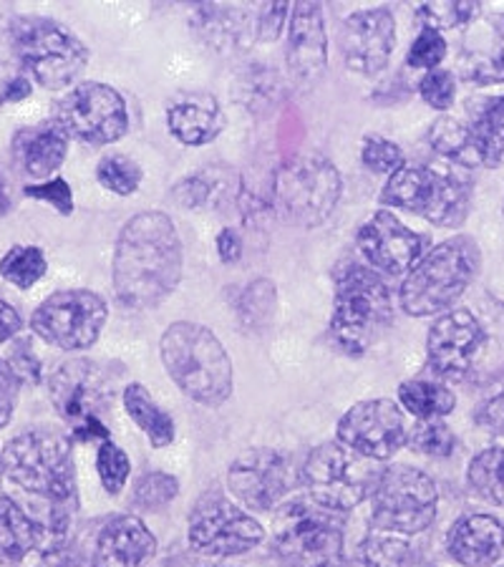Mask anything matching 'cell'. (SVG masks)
I'll return each instance as SVG.
<instances>
[{
	"instance_id": "7c38bea8",
	"label": "cell",
	"mask_w": 504,
	"mask_h": 567,
	"mask_svg": "<svg viewBox=\"0 0 504 567\" xmlns=\"http://www.w3.org/2000/svg\"><path fill=\"white\" fill-rule=\"evenodd\" d=\"M49 393L53 406L79 442L112 439L104 424V411L112 404L114 389L109 373L99 363L86 359L61 363L49 381Z\"/></svg>"
},
{
	"instance_id": "f35d334b",
	"label": "cell",
	"mask_w": 504,
	"mask_h": 567,
	"mask_svg": "<svg viewBox=\"0 0 504 567\" xmlns=\"http://www.w3.org/2000/svg\"><path fill=\"white\" fill-rule=\"evenodd\" d=\"M96 470H99V480L104 484L109 495H119V492L126 487V480H130L132 462L122 446H116L112 439H109V442H101L99 446Z\"/></svg>"
},
{
	"instance_id": "f546056e",
	"label": "cell",
	"mask_w": 504,
	"mask_h": 567,
	"mask_svg": "<svg viewBox=\"0 0 504 567\" xmlns=\"http://www.w3.org/2000/svg\"><path fill=\"white\" fill-rule=\"evenodd\" d=\"M235 99L253 116H268L286 99V81L268 63H250L237 73Z\"/></svg>"
},
{
	"instance_id": "5b68a950",
	"label": "cell",
	"mask_w": 504,
	"mask_h": 567,
	"mask_svg": "<svg viewBox=\"0 0 504 567\" xmlns=\"http://www.w3.org/2000/svg\"><path fill=\"white\" fill-rule=\"evenodd\" d=\"M3 466L21 489L53 507H76V466L66 436L45 429L18 434L6 444Z\"/></svg>"
},
{
	"instance_id": "d4e9b609",
	"label": "cell",
	"mask_w": 504,
	"mask_h": 567,
	"mask_svg": "<svg viewBox=\"0 0 504 567\" xmlns=\"http://www.w3.org/2000/svg\"><path fill=\"white\" fill-rule=\"evenodd\" d=\"M69 152V136L59 122L25 126L13 140L16 167L31 179H45L56 172Z\"/></svg>"
},
{
	"instance_id": "ffe728a7",
	"label": "cell",
	"mask_w": 504,
	"mask_h": 567,
	"mask_svg": "<svg viewBox=\"0 0 504 567\" xmlns=\"http://www.w3.org/2000/svg\"><path fill=\"white\" fill-rule=\"evenodd\" d=\"M286 66L290 84L300 91L313 89L328 66V33L320 3H296L288 23Z\"/></svg>"
},
{
	"instance_id": "ee69618b",
	"label": "cell",
	"mask_w": 504,
	"mask_h": 567,
	"mask_svg": "<svg viewBox=\"0 0 504 567\" xmlns=\"http://www.w3.org/2000/svg\"><path fill=\"white\" fill-rule=\"evenodd\" d=\"M419 94L432 109H439V112H446V109L454 104V96H456L454 73L446 71V69L429 71L426 76L421 79Z\"/></svg>"
},
{
	"instance_id": "1f68e13d",
	"label": "cell",
	"mask_w": 504,
	"mask_h": 567,
	"mask_svg": "<svg viewBox=\"0 0 504 567\" xmlns=\"http://www.w3.org/2000/svg\"><path fill=\"white\" fill-rule=\"evenodd\" d=\"M399 401L401 406L414 414L419 422H434V419H444L454 411L456 396L452 389L436 381H403L399 386Z\"/></svg>"
},
{
	"instance_id": "74e56055",
	"label": "cell",
	"mask_w": 504,
	"mask_h": 567,
	"mask_svg": "<svg viewBox=\"0 0 504 567\" xmlns=\"http://www.w3.org/2000/svg\"><path fill=\"white\" fill-rule=\"evenodd\" d=\"M416 16L426 29L442 33V29H462L482 16V3H421Z\"/></svg>"
},
{
	"instance_id": "4dcf8cb0",
	"label": "cell",
	"mask_w": 504,
	"mask_h": 567,
	"mask_svg": "<svg viewBox=\"0 0 504 567\" xmlns=\"http://www.w3.org/2000/svg\"><path fill=\"white\" fill-rule=\"evenodd\" d=\"M124 409L132 422L150 439L152 446L164 450L174 442V434H177L174 432V419L152 399V393L142 383H130L124 389Z\"/></svg>"
},
{
	"instance_id": "cb8c5ba5",
	"label": "cell",
	"mask_w": 504,
	"mask_h": 567,
	"mask_svg": "<svg viewBox=\"0 0 504 567\" xmlns=\"http://www.w3.org/2000/svg\"><path fill=\"white\" fill-rule=\"evenodd\" d=\"M446 550L464 567H494L504 553V525L490 515H464L449 527Z\"/></svg>"
},
{
	"instance_id": "d6986e66",
	"label": "cell",
	"mask_w": 504,
	"mask_h": 567,
	"mask_svg": "<svg viewBox=\"0 0 504 567\" xmlns=\"http://www.w3.org/2000/svg\"><path fill=\"white\" fill-rule=\"evenodd\" d=\"M227 487L245 507L268 512L292 487V466L275 450H250L230 464Z\"/></svg>"
},
{
	"instance_id": "3957f363",
	"label": "cell",
	"mask_w": 504,
	"mask_h": 567,
	"mask_svg": "<svg viewBox=\"0 0 504 567\" xmlns=\"http://www.w3.org/2000/svg\"><path fill=\"white\" fill-rule=\"evenodd\" d=\"M393 320V298L379 272L361 262L336 270L331 338L346 355H363L387 333Z\"/></svg>"
},
{
	"instance_id": "7402d4cb",
	"label": "cell",
	"mask_w": 504,
	"mask_h": 567,
	"mask_svg": "<svg viewBox=\"0 0 504 567\" xmlns=\"http://www.w3.org/2000/svg\"><path fill=\"white\" fill-rule=\"evenodd\" d=\"M157 555V539L140 517L109 519L96 537L94 567H146Z\"/></svg>"
},
{
	"instance_id": "681fc988",
	"label": "cell",
	"mask_w": 504,
	"mask_h": 567,
	"mask_svg": "<svg viewBox=\"0 0 504 567\" xmlns=\"http://www.w3.org/2000/svg\"><path fill=\"white\" fill-rule=\"evenodd\" d=\"M290 18V3H263L258 11V39L275 41L282 31V23Z\"/></svg>"
},
{
	"instance_id": "6f0895ef",
	"label": "cell",
	"mask_w": 504,
	"mask_h": 567,
	"mask_svg": "<svg viewBox=\"0 0 504 567\" xmlns=\"http://www.w3.org/2000/svg\"><path fill=\"white\" fill-rule=\"evenodd\" d=\"M494 567H504V560H502V563H497V565H494Z\"/></svg>"
},
{
	"instance_id": "816d5d0a",
	"label": "cell",
	"mask_w": 504,
	"mask_h": 567,
	"mask_svg": "<svg viewBox=\"0 0 504 567\" xmlns=\"http://www.w3.org/2000/svg\"><path fill=\"white\" fill-rule=\"evenodd\" d=\"M13 59L18 61V56L13 53H8L3 45H0V106L8 104V99H11V89L18 79H21V73L13 69Z\"/></svg>"
},
{
	"instance_id": "9f6ffc18",
	"label": "cell",
	"mask_w": 504,
	"mask_h": 567,
	"mask_svg": "<svg viewBox=\"0 0 504 567\" xmlns=\"http://www.w3.org/2000/svg\"><path fill=\"white\" fill-rule=\"evenodd\" d=\"M6 472V466H3V454H0V474Z\"/></svg>"
},
{
	"instance_id": "8d00e7d4",
	"label": "cell",
	"mask_w": 504,
	"mask_h": 567,
	"mask_svg": "<svg viewBox=\"0 0 504 567\" xmlns=\"http://www.w3.org/2000/svg\"><path fill=\"white\" fill-rule=\"evenodd\" d=\"M96 179L101 187L114 192L119 197H130L142 185V169L134 159L124 157V154H112V157H104L99 162Z\"/></svg>"
},
{
	"instance_id": "7dc6e473",
	"label": "cell",
	"mask_w": 504,
	"mask_h": 567,
	"mask_svg": "<svg viewBox=\"0 0 504 567\" xmlns=\"http://www.w3.org/2000/svg\"><path fill=\"white\" fill-rule=\"evenodd\" d=\"M23 195L53 205L61 215L73 213V192L69 187V182L61 179V177L45 182V185H29L23 189Z\"/></svg>"
},
{
	"instance_id": "277c9868",
	"label": "cell",
	"mask_w": 504,
	"mask_h": 567,
	"mask_svg": "<svg viewBox=\"0 0 504 567\" xmlns=\"http://www.w3.org/2000/svg\"><path fill=\"white\" fill-rule=\"evenodd\" d=\"M482 255L472 237L460 235L436 245L403 280L401 308L414 318H426L452 308L474 278L480 276Z\"/></svg>"
},
{
	"instance_id": "f1b7e54d",
	"label": "cell",
	"mask_w": 504,
	"mask_h": 567,
	"mask_svg": "<svg viewBox=\"0 0 504 567\" xmlns=\"http://www.w3.org/2000/svg\"><path fill=\"white\" fill-rule=\"evenodd\" d=\"M33 550H41V525L29 517L11 497H0V563H23Z\"/></svg>"
},
{
	"instance_id": "9a60e30c",
	"label": "cell",
	"mask_w": 504,
	"mask_h": 567,
	"mask_svg": "<svg viewBox=\"0 0 504 567\" xmlns=\"http://www.w3.org/2000/svg\"><path fill=\"white\" fill-rule=\"evenodd\" d=\"M263 525L223 495H207L189 515L192 550L207 557H233L258 547Z\"/></svg>"
},
{
	"instance_id": "b9f144b4",
	"label": "cell",
	"mask_w": 504,
	"mask_h": 567,
	"mask_svg": "<svg viewBox=\"0 0 504 567\" xmlns=\"http://www.w3.org/2000/svg\"><path fill=\"white\" fill-rule=\"evenodd\" d=\"M361 162L376 175H393L403 167V152L399 144H393L383 136H366Z\"/></svg>"
},
{
	"instance_id": "8fae6325",
	"label": "cell",
	"mask_w": 504,
	"mask_h": 567,
	"mask_svg": "<svg viewBox=\"0 0 504 567\" xmlns=\"http://www.w3.org/2000/svg\"><path fill=\"white\" fill-rule=\"evenodd\" d=\"M434 480L407 464L381 470L371 495V525L389 535H419L436 519Z\"/></svg>"
},
{
	"instance_id": "6da1fadb",
	"label": "cell",
	"mask_w": 504,
	"mask_h": 567,
	"mask_svg": "<svg viewBox=\"0 0 504 567\" xmlns=\"http://www.w3.org/2000/svg\"><path fill=\"white\" fill-rule=\"evenodd\" d=\"M182 280V240L172 217L140 213L122 227L114 252V288L126 308H157Z\"/></svg>"
},
{
	"instance_id": "d590c367",
	"label": "cell",
	"mask_w": 504,
	"mask_h": 567,
	"mask_svg": "<svg viewBox=\"0 0 504 567\" xmlns=\"http://www.w3.org/2000/svg\"><path fill=\"white\" fill-rule=\"evenodd\" d=\"M45 270H49V260L35 245H16L0 260V276L21 290L33 288L45 276Z\"/></svg>"
},
{
	"instance_id": "2e32d148",
	"label": "cell",
	"mask_w": 504,
	"mask_h": 567,
	"mask_svg": "<svg viewBox=\"0 0 504 567\" xmlns=\"http://www.w3.org/2000/svg\"><path fill=\"white\" fill-rule=\"evenodd\" d=\"M338 442L366 460L387 462L409 442V426L393 401L371 399L346 411L338 422Z\"/></svg>"
},
{
	"instance_id": "e575fe53",
	"label": "cell",
	"mask_w": 504,
	"mask_h": 567,
	"mask_svg": "<svg viewBox=\"0 0 504 567\" xmlns=\"http://www.w3.org/2000/svg\"><path fill=\"white\" fill-rule=\"evenodd\" d=\"M414 550L397 535H369L353 553V567H411Z\"/></svg>"
},
{
	"instance_id": "db71d44e",
	"label": "cell",
	"mask_w": 504,
	"mask_h": 567,
	"mask_svg": "<svg viewBox=\"0 0 504 567\" xmlns=\"http://www.w3.org/2000/svg\"><path fill=\"white\" fill-rule=\"evenodd\" d=\"M18 331H21V316L8 300L0 298V346L11 341Z\"/></svg>"
},
{
	"instance_id": "c3c4849f",
	"label": "cell",
	"mask_w": 504,
	"mask_h": 567,
	"mask_svg": "<svg viewBox=\"0 0 504 567\" xmlns=\"http://www.w3.org/2000/svg\"><path fill=\"white\" fill-rule=\"evenodd\" d=\"M18 389H21V381H18L8 361L0 359V429L13 419V411L18 404Z\"/></svg>"
},
{
	"instance_id": "7a4b0ae2",
	"label": "cell",
	"mask_w": 504,
	"mask_h": 567,
	"mask_svg": "<svg viewBox=\"0 0 504 567\" xmlns=\"http://www.w3.org/2000/svg\"><path fill=\"white\" fill-rule=\"evenodd\" d=\"M160 353L169 379L197 404L215 409L233 396V361L207 326L177 320L164 331Z\"/></svg>"
},
{
	"instance_id": "e0dca14e",
	"label": "cell",
	"mask_w": 504,
	"mask_h": 567,
	"mask_svg": "<svg viewBox=\"0 0 504 567\" xmlns=\"http://www.w3.org/2000/svg\"><path fill=\"white\" fill-rule=\"evenodd\" d=\"M487 333L470 310H449L426 336V361L439 379L462 381L480 355Z\"/></svg>"
},
{
	"instance_id": "ba28073f",
	"label": "cell",
	"mask_w": 504,
	"mask_h": 567,
	"mask_svg": "<svg viewBox=\"0 0 504 567\" xmlns=\"http://www.w3.org/2000/svg\"><path fill=\"white\" fill-rule=\"evenodd\" d=\"M343 192L341 172L320 154H296L272 175L270 207L286 223L320 227L333 215Z\"/></svg>"
},
{
	"instance_id": "836d02e7",
	"label": "cell",
	"mask_w": 504,
	"mask_h": 567,
	"mask_svg": "<svg viewBox=\"0 0 504 567\" xmlns=\"http://www.w3.org/2000/svg\"><path fill=\"white\" fill-rule=\"evenodd\" d=\"M466 480L474 495H480L490 505L504 507V450L502 446H492L476 454L470 470H466Z\"/></svg>"
},
{
	"instance_id": "8992f818",
	"label": "cell",
	"mask_w": 504,
	"mask_h": 567,
	"mask_svg": "<svg viewBox=\"0 0 504 567\" xmlns=\"http://www.w3.org/2000/svg\"><path fill=\"white\" fill-rule=\"evenodd\" d=\"M474 182L464 172L436 169L429 164H403L389 177L381 203L407 209L439 227L462 225L472 207Z\"/></svg>"
},
{
	"instance_id": "9c48e42d",
	"label": "cell",
	"mask_w": 504,
	"mask_h": 567,
	"mask_svg": "<svg viewBox=\"0 0 504 567\" xmlns=\"http://www.w3.org/2000/svg\"><path fill=\"white\" fill-rule=\"evenodd\" d=\"M11 41L23 69L49 91L71 86L89 63V49L81 39L49 18H18Z\"/></svg>"
},
{
	"instance_id": "603a6c76",
	"label": "cell",
	"mask_w": 504,
	"mask_h": 567,
	"mask_svg": "<svg viewBox=\"0 0 504 567\" xmlns=\"http://www.w3.org/2000/svg\"><path fill=\"white\" fill-rule=\"evenodd\" d=\"M192 29L217 53H240L258 39V16L237 6L199 3Z\"/></svg>"
},
{
	"instance_id": "30bf717a",
	"label": "cell",
	"mask_w": 504,
	"mask_h": 567,
	"mask_svg": "<svg viewBox=\"0 0 504 567\" xmlns=\"http://www.w3.org/2000/svg\"><path fill=\"white\" fill-rule=\"evenodd\" d=\"M300 474L310 499L343 515L373 495L381 470H376L373 460H366L351 446L326 442L308 454Z\"/></svg>"
},
{
	"instance_id": "d6a6232c",
	"label": "cell",
	"mask_w": 504,
	"mask_h": 567,
	"mask_svg": "<svg viewBox=\"0 0 504 567\" xmlns=\"http://www.w3.org/2000/svg\"><path fill=\"white\" fill-rule=\"evenodd\" d=\"M275 308H278V290H275V282L268 278L247 282V288L237 296L235 306L237 318H240L247 331H265L275 316Z\"/></svg>"
},
{
	"instance_id": "4fadbf2b",
	"label": "cell",
	"mask_w": 504,
	"mask_h": 567,
	"mask_svg": "<svg viewBox=\"0 0 504 567\" xmlns=\"http://www.w3.org/2000/svg\"><path fill=\"white\" fill-rule=\"evenodd\" d=\"M109 318L106 300L91 290H61L31 318L33 333L61 351H84L99 341Z\"/></svg>"
},
{
	"instance_id": "f907efd6",
	"label": "cell",
	"mask_w": 504,
	"mask_h": 567,
	"mask_svg": "<svg viewBox=\"0 0 504 567\" xmlns=\"http://www.w3.org/2000/svg\"><path fill=\"white\" fill-rule=\"evenodd\" d=\"M476 422H480L484 429H490L492 434L504 436V391L497 393V396H492L487 404L480 409Z\"/></svg>"
},
{
	"instance_id": "484cf974",
	"label": "cell",
	"mask_w": 504,
	"mask_h": 567,
	"mask_svg": "<svg viewBox=\"0 0 504 567\" xmlns=\"http://www.w3.org/2000/svg\"><path fill=\"white\" fill-rule=\"evenodd\" d=\"M474 167H500L504 162V96H480L466 102Z\"/></svg>"
},
{
	"instance_id": "f5cc1de1",
	"label": "cell",
	"mask_w": 504,
	"mask_h": 567,
	"mask_svg": "<svg viewBox=\"0 0 504 567\" xmlns=\"http://www.w3.org/2000/svg\"><path fill=\"white\" fill-rule=\"evenodd\" d=\"M217 252H219V260L225 265H235L243 258V240L233 227H225V230L217 235Z\"/></svg>"
},
{
	"instance_id": "4316f807",
	"label": "cell",
	"mask_w": 504,
	"mask_h": 567,
	"mask_svg": "<svg viewBox=\"0 0 504 567\" xmlns=\"http://www.w3.org/2000/svg\"><path fill=\"white\" fill-rule=\"evenodd\" d=\"M169 134L185 146H205L225 130V112L215 96L195 94L167 109Z\"/></svg>"
},
{
	"instance_id": "bcb514c9",
	"label": "cell",
	"mask_w": 504,
	"mask_h": 567,
	"mask_svg": "<svg viewBox=\"0 0 504 567\" xmlns=\"http://www.w3.org/2000/svg\"><path fill=\"white\" fill-rule=\"evenodd\" d=\"M8 365H11L21 383H39L41 381V361H39V355H35L29 338H21V341L13 343L11 355H8Z\"/></svg>"
},
{
	"instance_id": "7bdbcfd3",
	"label": "cell",
	"mask_w": 504,
	"mask_h": 567,
	"mask_svg": "<svg viewBox=\"0 0 504 567\" xmlns=\"http://www.w3.org/2000/svg\"><path fill=\"white\" fill-rule=\"evenodd\" d=\"M444 56H446L444 35L434 29H426L424 25V29H421L414 39V43H411L407 61L411 69L434 71V69H439V63L444 61Z\"/></svg>"
},
{
	"instance_id": "f6af8a7d",
	"label": "cell",
	"mask_w": 504,
	"mask_h": 567,
	"mask_svg": "<svg viewBox=\"0 0 504 567\" xmlns=\"http://www.w3.org/2000/svg\"><path fill=\"white\" fill-rule=\"evenodd\" d=\"M466 76L480 81V84H492V81H500L504 84V18L500 21L497 39H494V49L487 59L472 63L466 69Z\"/></svg>"
},
{
	"instance_id": "5bb4252c",
	"label": "cell",
	"mask_w": 504,
	"mask_h": 567,
	"mask_svg": "<svg viewBox=\"0 0 504 567\" xmlns=\"http://www.w3.org/2000/svg\"><path fill=\"white\" fill-rule=\"evenodd\" d=\"M56 122L69 140L91 146L114 144L130 132V112L116 89L86 81L73 86L59 104Z\"/></svg>"
},
{
	"instance_id": "ac0fdd59",
	"label": "cell",
	"mask_w": 504,
	"mask_h": 567,
	"mask_svg": "<svg viewBox=\"0 0 504 567\" xmlns=\"http://www.w3.org/2000/svg\"><path fill=\"white\" fill-rule=\"evenodd\" d=\"M341 56L348 71L376 76L389 66L397 49V18L389 8L351 13L341 25Z\"/></svg>"
},
{
	"instance_id": "60d3db41",
	"label": "cell",
	"mask_w": 504,
	"mask_h": 567,
	"mask_svg": "<svg viewBox=\"0 0 504 567\" xmlns=\"http://www.w3.org/2000/svg\"><path fill=\"white\" fill-rule=\"evenodd\" d=\"M409 444L411 450H416L419 454L444 460V456L454 454L456 436L442 419H434V422H419L414 426V432L409 434Z\"/></svg>"
},
{
	"instance_id": "11a10c76",
	"label": "cell",
	"mask_w": 504,
	"mask_h": 567,
	"mask_svg": "<svg viewBox=\"0 0 504 567\" xmlns=\"http://www.w3.org/2000/svg\"><path fill=\"white\" fill-rule=\"evenodd\" d=\"M8 209H11V197H8L3 182H0V215H6Z\"/></svg>"
},
{
	"instance_id": "83f0119b",
	"label": "cell",
	"mask_w": 504,
	"mask_h": 567,
	"mask_svg": "<svg viewBox=\"0 0 504 567\" xmlns=\"http://www.w3.org/2000/svg\"><path fill=\"white\" fill-rule=\"evenodd\" d=\"M243 182L227 164H209L197 175L179 179L172 189V199L182 209L223 207L225 203H237L243 195Z\"/></svg>"
},
{
	"instance_id": "ab89813d",
	"label": "cell",
	"mask_w": 504,
	"mask_h": 567,
	"mask_svg": "<svg viewBox=\"0 0 504 567\" xmlns=\"http://www.w3.org/2000/svg\"><path fill=\"white\" fill-rule=\"evenodd\" d=\"M179 495V482L167 472H150L136 482L134 505L140 509H162Z\"/></svg>"
},
{
	"instance_id": "52a82bcc",
	"label": "cell",
	"mask_w": 504,
	"mask_h": 567,
	"mask_svg": "<svg viewBox=\"0 0 504 567\" xmlns=\"http://www.w3.org/2000/svg\"><path fill=\"white\" fill-rule=\"evenodd\" d=\"M272 547L286 567H343V515L292 499L275 512Z\"/></svg>"
},
{
	"instance_id": "44dd1931",
	"label": "cell",
	"mask_w": 504,
	"mask_h": 567,
	"mask_svg": "<svg viewBox=\"0 0 504 567\" xmlns=\"http://www.w3.org/2000/svg\"><path fill=\"white\" fill-rule=\"evenodd\" d=\"M359 250L376 272L403 276V272L414 270V265L421 260L424 240L414 230H409L397 215L381 209L361 225Z\"/></svg>"
}]
</instances>
